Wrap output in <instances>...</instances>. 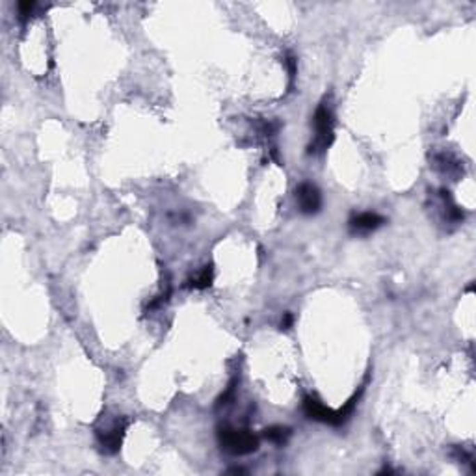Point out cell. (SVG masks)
<instances>
[{"label":"cell","mask_w":476,"mask_h":476,"mask_svg":"<svg viewBox=\"0 0 476 476\" xmlns=\"http://www.w3.org/2000/svg\"><path fill=\"white\" fill-rule=\"evenodd\" d=\"M34 8H35L34 2H21V4H19V15H21L23 19H26L29 15H32Z\"/></svg>","instance_id":"30bf717a"},{"label":"cell","mask_w":476,"mask_h":476,"mask_svg":"<svg viewBox=\"0 0 476 476\" xmlns=\"http://www.w3.org/2000/svg\"><path fill=\"white\" fill-rule=\"evenodd\" d=\"M312 129H315V138H312L311 145H309V153L320 154L333 143L335 138V119L331 108L322 102L315 112L312 118Z\"/></svg>","instance_id":"6da1fadb"},{"label":"cell","mask_w":476,"mask_h":476,"mask_svg":"<svg viewBox=\"0 0 476 476\" xmlns=\"http://www.w3.org/2000/svg\"><path fill=\"white\" fill-rule=\"evenodd\" d=\"M235 383H237V381L232 380L231 383H229V387H227V391L221 395L220 400H218V408H221V406H227V404L231 402V398L235 397Z\"/></svg>","instance_id":"9c48e42d"},{"label":"cell","mask_w":476,"mask_h":476,"mask_svg":"<svg viewBox=\"0 0 476 476\" xmlns=\"http://www.w3.org/2000/svg\"><path fill=\"white\" fill-rule=\"evenodd\" d=\"M386 223V218L376 212H359L350 220V231L354 235H370Z\"/></svg>","instance_id":"5b68a950"},{"label":"cell","mask_w":476,"mask_h":476,"mask_svg":"<svg viewBox=\"0 0 476 476\" xmlns=\"http://www.w3.org/2000/svg\"><path fill=\"white\" fill-rule=\"evenodd\" d=\"M296 203L301 214H317L322 209V193L312 182H301L296 188Z\"/></svg>","instance_id":"3957f363"},{"label":"cell","mask_w":476,"mask_h":476,"mask_svg":"<svg viewBox=\"0 0 476 476\" xmlns=\"http://www.w3.org/2000/svg\"><path fill=\"white\" fill-rule=\"evenodd\" d=\"M264 437L273 445H285L290 437V428L287 426H272L264 430Z\"/></svg>","instance_id":"52a82bcc"},{"label":"cell","mask_w":476,"mask_h":476,"mask_svg":"<svg viewBox=\"0 0 476 476\" xmlns=\"http://www.w3.org/2000/svg\"><path fill=\"white\" fill-rule=\"evenodd\" d=\"M303 411L309 419L320 420V422H326V425L337 426V411L333 409L326 408L322 402H318L317 398L307 397L303 400Z\"/></svg>","instance_id":"8992f818"},{"label":"cell","mask_w":476,"mask_h":476,"mask_svg":"<svg viewBox=\"0 0 476 476\" xmlns=\"http://www.w3.org/2000/svg\"><path fill=\"white\" fill-rule=\"evenodd\" d=\"M127 425H129L127 419L121 417V419L113 420L110 428H106V430L102 431H97V437H99V443H101V447L104 452H118L119 445H121V439H123V434H125Z\"/></svg>","instance_id":"277c9868"},{"label":"cell","mask_w":476,"mask_h":476,"mask_svg":"<svg viewBox=\"0 0 476 476\" xmlns=\"http://www.w3.org/2000/svg\"><path fill=\"white\" fill-rule=\"evenodd\" d=\"M218 439L223 450L235 454V456H244V454L255 452L259 448V439L251 431L237 430L231 426H223L218 431Z\"/></svg>","instance_id":"7a4b0ae2"},{"label":"cell","mask_w":476,"mask_h":476,"mask_svg":"<svg viewBox=\"0 0 476 476\" xmlns=\"http://www.w3.org/2000/svg\"><path fill=\"white\" fill-rule=\"evenodd\" d=\"M290 326H292V315H290V312H287V315H285V318H283V322H281V328L289 329Z\"/></svg>","instance_id":"8fae6325"},{"label":"cell","mask_w":476,"mask_h":476,"mask_svg":"<svg viewBox=\"0 0 476 476\" xmlns=\"http://www.w3.org/2000/svg\"><path fill=\"white\" fill-rule=\"evenodd\" d=\"M212 278H214L212 267H205L203 270L190 281V287H193V289H207V287H210V283H212Z\"/></svg>","instance_id":"ba28073f"}]
</instances>
